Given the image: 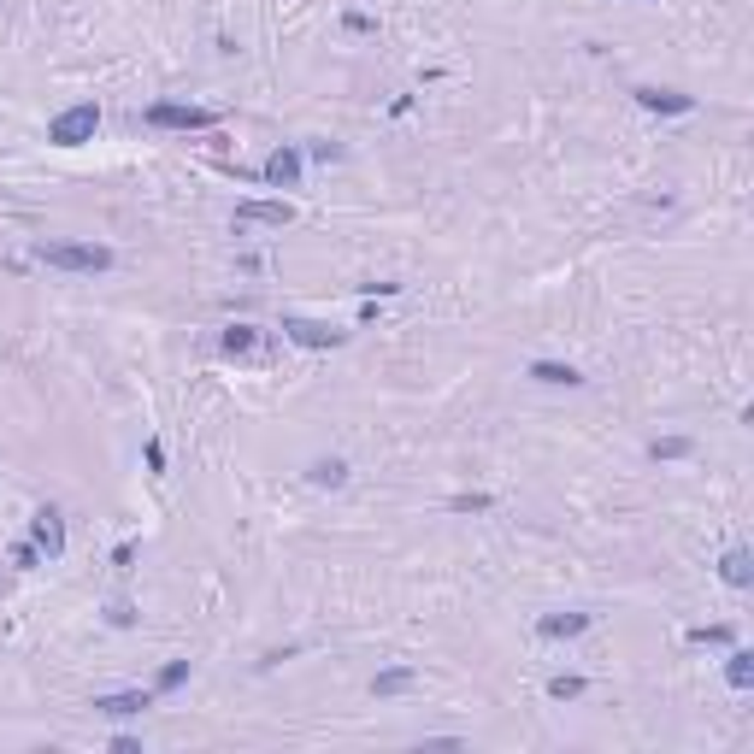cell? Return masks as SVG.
Returning <instances> with one entry per match:
<instances>
[{
    "label": "cell",
    "instance_id": "9c48e42d",
    "mask_svg": "<svg viewBox=\"0 0 754 754\" xmlns=\"http://www.w3.org/2000/svg\"><path fill=\"white\" fill-rule=\"evenodd\" d=\"M719 577H725L731 589H749V584H754V555H749V548H731V555L719 560Z\"/></svg>",
    "mask_w": 754,
    "mask_h": 754
},
{
    "label": "cell",
    "instance_id": "30bf717a",
    "mask_svg": "<svg viewBox=\"0 0 754 754\" xmlns=\"http://www.w3.org/2000/svg\"><path fill=\"white\" fill-rule=\"evenodd\" d=\"M536 631H543V637H584L589 631V613H548Z\"/></svg>",
    "mask_w": 754,
    "mask_h": 754
},
{
    "label": "cell",
    "instance_id": "e0dca14e",
    "mask_svg": "<svg viewBox=\"0 0 754 754\" xmlns=\"http://www.w3.org/2000/svg\"><path fill=\"white\" fill-rule=\"evenodd\" d=\"M312 484H348V466H342V460H319V466H312Z\"/></svg>",
    "mask_w": 754,
    "mask_h": 754
},
{
    "label": "cell",
    "instance_id": "ffe728a7",
    "mask_svg": "<svg viewBox=\"0 0 754 754\" xmlns=\"http://www.w3.org/2000/svg\"><path fill=\"white\" fill-rule=\"evenodd\" d=\"M689 643H731V631H725V625H708V631H689Z\"/></svg>",
    "mask_w": 754,
    "mask_h": 754
},
{
    "label": "cell",
    "instance_id": "5bb4252c",
    "mask_svg": "<svg viewBox=\"0 0 754 754\" xmlns=\"http://www.w3.org/2000/svg\"><path fill=\"white\" fill-rule=\"evenodd\" d=\"M725 678H731L737 689L754 684V655H749V648H731V660H725Z\"/></svg>",
    "mask_w": 754,
    "mask_h": 754
},
{
    "label": "cell",
    "instance_id": "5b68a950",
    "mask_svg": "<svg viewBox=\"0 0 754 754\" xmlns=\"http://www.w3.org/2000/svg\"><path fill=\"white\" fill-rule=\"evenodd\" d=\"M30 543H36V555L59 560V555H66V519H59L54 507H42V513H36V525H30Z\"/></svg>",
    "mask_w": 754,
    "mask_h": 754
},
{
    "label": "cell",
    "instance_id": "277c9868",
    "mask_svg": "<svg viewBox=\"0 0 754 754\" xmlns=\"http://www.w3.org/2000/svg\"><path fill=\"white\" fill-rule=\"evenodd\" d=\"M283 336H289V342H301V348H342V331H336V324L295 319V312L283 319Z\"/></svg>",
    "mask_w": 754,
    "mask_h": 754
},
{
    "label": "cell",
    "instance_id": "6da1fadb",
    "mask_svg": "<svg viewBox=\"0 0 754 754\" xmlns=\"http://www.w3.org/2000/svg\"><path fill=\"white\" fill-rule=\"evenodd\" d=\"M36 260L54 271H107L112 266V248L100 242H42L36 248Z\"/></svg>",
    "mask_w": 754,
    "mask_h": 754
},
{
    "label": "cell",
    "instance_id": "ac0fdd59",
    "mask_svg": "<svg viewBox=\"0 0 754 754\" xmlns=\"http://www.w3.org/2000/svg\"><path fill=\"white\" fill-rule=\"evenodd\" d=\"M689 454V436H660L655 443V460H684Z\"/></svg>",
    "mask_w": 754,
    "mask_h": 754
},
{
    "label": "cell",
    "instance_id": "9a60e30c",
    "mask_svg": "<svg viewBox=\"0 0 754 754\" xmlns=\"http://www.w3.org/2000/svg\"><path fill=\"white\" fill-rule=\"evenodd\" d=\"M224 354H254V324H230L224 331Z\"/></svg>",
    "mask_w": 754,
    "mask_h": 754
},
{
    "label": "cell",
    "instance_id": "8fae6325",
    "mask_svg": "<svg viewBox=\"0 0 754 754\" xmlns=\"http://www.w3.org/2000/svg\"><path fill=\"white\" fill-rule=\"evenodd\" d=\"M637 100H643L648 112H689V107H696V100L678 95V89H637Z\"/></svg>",
    "mask_w": 754,
    "mask_h": 754
},
{
    "label": "cell",
    "instance_id": "2e32d148",
    "mask_svg": "<svg viewBox=\"0 0 754 754\" xmlns=\"http://www.w3.org/2000/svg\"><path fill=\"white\" fill-rule=\"evenodd\" d=\"M548 696H555V701H572V696H584V678H572V672L548 678Z\"/></svg>",
    "mask_w": 754,
    "mask_h": 754
},
{
    "label": "cell",
    "instance_id": "7c38bea8",
    "mask_svg": "<svg viewBox=\"0 0 754 754\" xmlns=\"http://www.w3.org/2000/svg\"><path fill=\"white\" fill-rule=\"evenodd\" d=\"M531 377H536V383H566V389H577V383H584V377H577L572 366H560V360H536Z\"/></svg>",
    "mask_w": 754,
    "mask_h": 754
},
{
    "label": "cell",
    "instance_id": "d6986e66",
    "mask_svg": "<svg viewBox=\"0 0 754 754\" xmlns=\"http://www.w3.org/2000/svg\"><path fill=\"white\" fill-rule=\"evenodd\" d=\"M183 678H188V660H171V666H166V672H159V689H178V684H183Z\"/></svg>",
    "mask_w": 754,
    "mask_h": 754
},
{
    "label": "cell",
    "instance_id": "44dd1931",
    "mask_svg": "<svg viewBox=\"0 0 754 754\" xmlns=\"http://www.w3.org/2000/svg\"><path fill=\"white\" fill-rule=\"evenodd\" d=\"M489 495H454V513H484Z\"/></svg>",
    "mask_w": 754,
    "mask_h": 754
},
{
    "label": "cell",
    "instance_id": "603a6c76",
    "mask_svg": "<svg viewBox=\"0 0 754 754\" xmlns=\"http://www.w3.org/2000/svg\"><path fill=\"white\" fill-rule=\"evenodd\" d=\"M12 566H36V543H18V548H12Z\"/></svg>",
    "mask_w": 754,
    "mask_h": 754
},
{
    "label": "cell",
    "instance_id": "3957f363",
    "mask_svg": "<svg viewBox=\"0 0 754 754\" xmlns=\"http://www.w3.org/2000/svg\"><path fill=\"white\" fill-rule=\"evenodd\" d=\"M148 124H159V130H212V112L207 107H171V100H159V107H148Z\"/></svg>",
    "mask_w": 754,
    "mask_h": 754
},
{
    "label": "cell",
    "instance_id": "7402d4cb",
    "mask_svg": "<svg viewBox=\"0 0 754 754\" xmlns=\"http://www.w3.org/2000/svg\"><path fill=\"white\" fill-rule=\"evenodd\" d=\"M107 619H112V625H130V619H136V613H130V601H112V607H107Z\"/></svg>",
    "mask_w": 754,
    "mask_h": 754
},
{
    "label": "cell",
    "instance_id": "7a4b0ae2",
    "mask_svg": "<svg viewBox=\"0 0 754 754\" xmlns=\"http://www.w3.org/2000/svg\"><path fill=\"white\" fill-rule=\"evenodd\" d=\"M95 130H100V107H95V100H83V107H66L54 124H47V142L77 148V142H89Z\"/></svg>",
    "mask_w": 754,
    "mask_h": 754
},
{
    "label": "cell",
    "instance_id": "52a82bcc",
    "mask_svg": "<svg viewBox=\"0 0 754 754\" xmlns=\"http://www.w3.org/2000/svg\"><path fill=\"white\" fill-rule=\"evenodd\" d=\"M260 178L278 183V188H295V183H301V154H295V148H278V154L260 166Z\"/></svg>",
    "mask_w": 754,
    "mask_h": 754
},
{
    "label": "cell",
    "instance_id": "8992f818",
    "mask_svg": "<svg viewBox=\"0 0 754 754\" xmlns=\"http://www.w3.org/2000/svg\"><path fill=\"white\" fill-rule=\"evenodd\" d=\"M236 224H295V207H289V200H242V207H236Z\"/></svg>",
    "mask_w": 754,
    "mask_h": 754
},
{
    "label": "cell",
    "instance_id": "4fadbf2b",
    "mask_svg": "<svg viewBox=\"0 0 754 754\" xmlns=\"http://www.w3.org/2000/svg\"><path fill=\"white\" fill-rule=\"evenodd\" d=\"M419 684V672H407V666H389V672H377V696H401V689H413Z\"/></svg>",
    "mask_w": 754,
    "mask_h": 754
},
{
    "label": "cell",
    "instance_id": "ba28073f",
    "mask_svg": "<svg viewBox=\"0 0 754 754\" xmlns=\"http://www.w3.org/2000/svg\"><path fill=\"white\" fill-rule=\"evenodd\" d=\"M148 701H154V696H148V689H118V696H100L95 708L107 713V719H130V713H142Z\"/></svg>",
    "mask_w": 754,
    "mask_h": 754
}]
</instances>
